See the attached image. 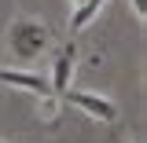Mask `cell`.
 I'll list each match as a JSON object with an SVG mask.
<instances>
[{
    "mask_svg": "<svg viewBox=\"0 0 147 143\" xmlns=\"http://www.w3.org/2000/svg\"><path fill=\"white\" fill-rule=\"evenodd\" d=\"M7 44H11V52H15L18 62H37L40 55L52 48V30L44 26V22H37V18H15L11 22V30H7Z\"/></svg>",
    "mask_w": 147,
    "mask_h": 143,
    "instance_id": "6da1fadb",
    "label": "cell"
},
{
    "mask_svg": "<svg viewBox=\"0 0 147 143\" xmlns=\"http://www.w3.org/2000/svg\"><path fill=\"white\" fill-rule=\"evenodd\" d=\"M59 99H66L70 107L85 110L88 117H96L99 125H114L118 121V107H114V99H107V95H99V92H88V88H66Z\"/></svg>",
    "mask_w": 147,
    "mask_h": 143,
    "instance_id": "7a4b0ae2",
    "label": "cell"
},
{
    "mask_svg": "<svg viewBox=\"0 0 147 143\" xmlns=\"http://www.w3.org/2000/svg\"><path fill=\"white\" fill-rule=\"evenodd\" d=\"M74 66H77V44L66 40L52 59V77H48V85H52V95H63V92L74 85Z\"/></svg>",
    "mask_w": 147,
    "mask_h": 143,
    "instance_id": "3957f363",
    "label": "cell"
},
{
    "mask_svg": "<svg viewBox=\"0 0 147 143\" xmlns=\"http://www.w3.org/2000/svg\"><path fill=\"white\" fill-rule=\"evenodd\" d=\"M0 85H11V88L33 92V95H52V85H48V77H40V73H30V70H0Z\"/></svg>",
    "mask_w": 147,
    "mask_h": 143,
    "instance_id": "277c9868",
    "label": "cell"
},
{
    "mask_svg": "<svg viewBox=\"0 0 147 143\" xmlns=\"http://www.w3.org/2000/svg\"><path fill=\"white\" fill-rule=\"evenodd\" d=\"M103 7H107V0H85L81 7H74V15H70V33H81V30H85Z\"/></svg>",
    "mask_w": 147,
    "mask_h": 143,
    "instance_id": "5b68a950",
    "label": "cell"
},
{
    "mask_svg": "<svg viewBox=\"0 0 147 143\" xmlns=\"http://www.w3.org/2000/svg\"><path fill=\"white\" fill-rule=\"evenodd\" d=\"M132 15H136V22H144L147 18V0H132Z\"/></svg>",
    "mask_w": 147,
    "mask_h": 143,
    "instance_id": "8992f818",
    "label": "cell"
},
{
    "mask_svg": "<svg viewBox=\"0 0 147 143\" xmlns=\"http://www.w3.org/2000/svg\"><path fill=\"white\" fill-rule=\"evenodd\" d=\"M70 4H74V7H81V4H85V0H70Z\"/></svg>",
    "mask_w": 147,
    "mask_h": 143,
    "instance_id": "52a82bcc",
    "label": "cell"
},
{
    "mask_svg": "<svg viewBox=\"0 0 147 143\" xmlns=\"http://www.w3.org/2000/svg\"><path fill=\"white\" fill-rule=\"evenodd\" d=\"M118 143H125V140H118Z\"/></svg>",
    "mask_w": 147,
    "mask_h": 143,
    "instance_id": "ba28073f",
    "label": "cell"
}]
</instances>
